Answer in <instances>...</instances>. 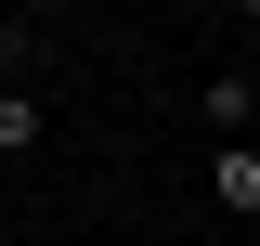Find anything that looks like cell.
<instances>
[{
    "instance_id": "6da1fadb",
    "label": "cell",
    "mask_w": 260,
    "mask_h": 246,
    "mask_svg": "<svg viewBox=\"0 0 260 246\" xmlns=\"http://www.w3.org/2000/svg\"><path fill=\"white\" fill-rule=\"evenodd\" d=\"M208 208L260 220V143H247V130H208Z\"/></svg>"
},
{
    "instance_id": "7a4b0ae2",
    "label": "cell",
    "mask_w": 260,
    "mask_h": 246,
    "mask_svg": "<svg viewBox=\"0 0 260 246\" xmlns=\"http://www.w3.org/2000/svg\"><path fill=\"white\" fill-rule=\"evenodd\" d=\"M195 117H208V130H260V91H247V78H234V65H221V78L195 91Z\"/></svg>"
},
{
    "instance_id": "3957f363",
    "label": "cell",
    "mask_w": 260,
    "mask_h": 246,
    "mask_svg": "<svg viewBox=\"0 0 260 246\" xmlns=\"http://www.w3.org/2000/svg\"><path fill=\"white\" fill-rule=\"evenodd\" d=\"M26 143H39V104H26V91H0V155H26Z\"/></svg>"
},
{
    "instance_id": "277c9868",
    "label": "cell",
    "mask_w": 260,
    "mask_h": 246,
    "mask_svg": "<svg viewBox=\"0 0 260 246\" xmlns=\"http://www.w3.org/2000/svg\"><path fill=\"white\" fill-rule=\"evenodd\" d=\"M13 13H65V0H13Z\"/></svg>"
},
{
    "instance_id": "5b68a950",
    "label": "cell",
    "mask_w": 260,
    "mask_h": 246,
    "mask_svg": "<svg viewBox=\"0 0 260 246\" xmlns=\"http://www.w3.org/2000/svg\"><path fill=\"white\" fill-rule=\"evenodd\" d=\"M234 13H247V26H260V0H234Z\"/></svg>"
}]
</instances>
